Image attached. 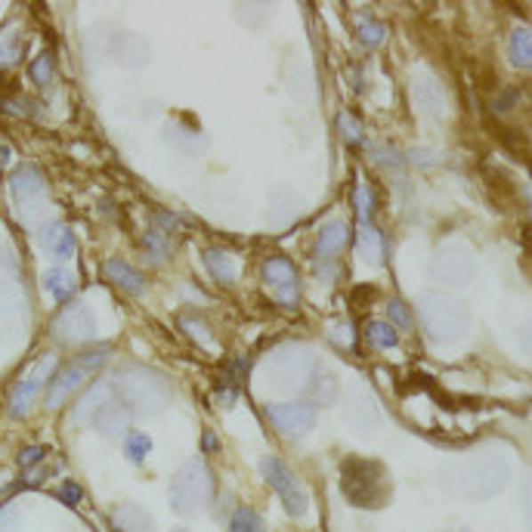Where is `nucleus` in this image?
Wrapping results in <instances>:
<instances>
[{
    "label": "nucleus",
    "instance_id": "22",
    "mask_svg": "<svg viewBox=\"0 0 532 532\" xmlns=\"http://www.w3.org/2000/svg\"><path fill=\"white\" fill-rule=\"evenodd\" d=\"M90 421H93L96 431L106 433V437H121V431H127V408L121 406V402L109 399Z\"/></svg>",
    "mask_w": 532,
    "mask_h": 532
},
{
    "label": "nucleus",
    "instance_id": "14",
    "mask_svg": "<svg viewBox=\"0 0 532 532\" xmlns=\"http://www.w3.org/2000/svg\"><path fill=\"white\" fill-rule=\"evenodd\" d=\"M53 335L66 343H87L96 335V319L87 303H69L53 319Z\"/></svg>",
    "mask_w": 532,
    "mask_h": 532
},
{
    "label": "nucleus",
    "instance_id": "43",
    "mask_svg": "<svg viewBox=\"0 0 532 532\" xmlns=\"http://www.w3.org/2000/svg\"><path fill=\"white\" fill-rule=\"evenodd\" d=\"M77 496H81V492H77V489H75V486H66V498H69V502H71V504H75V502H77Z\"/></svg>",
    "mask_w": 532,
    "mask_h": 532
},
{
    "label": "nucleus",
    "instance_id": "8",
    "mask_svg": "<svg viewBox=\"0 0 532 532\" xmlns=\"http://www.w3.org/2000/svg\"><path fill=\"white\" fill-rule=\"evenodd\" d=\"M261 473L263 480L270 483V489L276 492V498L282 502L285 514L288 517H303L307 514V492H303L301 480L294 477L288 464L276 455H266L261 462Z\"/></svg>",
    "mask_w": 532,
    "mask_h": 532
},
{
    "label": "nucleus",
    "instance_id": "32",
    "mask_svg": "<svg viewBox=\"0 0 532 532\" xmlns=\"http://www.w3.org/2000/svg\"><path fill=\"white\" fill-rule=\"evenodd\" d=\"M372 189H368L366 180H359V183L353 186V207H356V217H359V223H368L372 220Z\"/></svg>",
    "mask_w": 532,
    "mask_h": 532
},
{
    "label": "nucleus",
    "instance_id": "5",
    "mask_svg": "<svg viewBox=\"0 0 532 532\" xmlns=\"http://www.w3.org/2000/svg\"><path fill=\"white\" fill-rule=\"evenodd\" d=\"M118 387V397L125 402V408H133L140 415H152L158 412L167 402V384L158 372L146 366H125L115 378Z\"/></svg>",
    "mask_w": 532,
    "mask_h": 532
},
{
    "label": "nucleus",
    "instance_id": "11",
    "mask_svg": "<svg viewBox=\"0 0 532 532\" xmlns=\"http://www.w3.org/2000/svg\"><path fill=\"white\" fill-rule=\"evenodd\" d=\"M53 368H56L53 353L37 356V359L25 368L22 378L16 381V387H12V393H10V415L12 418H22V415L28 412L31 402H35V397H37V391H41L44 384H50Z\"/></svg>",
    "mask_w": 532,
    "mask_h": 532
},
{
    "label": "nucleus",
    "instance_id": "38",
    "mask_svg": "<svg viewBox=\"0 0 532 532\" xmlns=\"http://www.w3.org/2000/svg\"><path fill=\"white\" fill-rule=\"evenodd\" d=\"M0 532H19V514L12 504L0 508Z\"/></svg>",
    "mask_w": 532,
    "mask_h": 532
},
{
    "label": "nucleus",
    "instance_id": "17",
    "mask_svg": "<svg viewBox=\"0 0 532 532\" xmlns=\"http://www.w3.org/2000/svg\"><path fill=\"white\" fill-rule=\"evenodd\" d=\"M412 100L418 112L427 118H443L446 115V90L439 87L437 77H418L412 87Z\"/></svg>",
    "mask_w": 532,
    "mask_h": 532
},
{
    "label": "nucleus",
    "instance_id": "7",
    "mask_svg": "<svg viewBox=\"0 0 532 532\" xmlns=\"http://www.w3.org/2000/svg\"><path fill=\"white\" fill-rule=\"evenodd\" d=\"M211 498V473L205 462H186L171 483V508L177 514H198Z\"/></svg>",
    "mask_w": 532,
    "mask_h": 532
},
{
    "label": "nucleus",
    "instance_id": "6",
    "mask_svg": "<svg viewBox=\"0 0 532 532\" xmlns=\"http://www.w3.org/2000/svg\"><path fill=\"white\" fill-rule=\"evenodd\" d=\"M28 332V301L16 270L0 272V343H19Z\"/></svg>",
    "mask_w": 532,
    "mask_h": 532
},
{
    "label": "nucleus",
    "instance_id": "13",
    "mask_svg": "<svg viewBox=\"0 0 532 532\" xmlns=\"http://www.w3.org/2000/svg\"><path fill=\"white\" fill-rule=\"evenodd\" d=\"M10 196L16 201V207L25 214V217H31L35 211H41L44 205V196H47V183H44L41 171L31 165H22L16 173L10 177Z\"/></svg>",
    "mask_w": 532,
    "mask_h": 532
},
{
    "label": "nucleus",
    "instance_id": "21",
    "mask_svg": "<svg viewBox=\"0 0 532 532\" xmlns=\"http://www.w3.org/2000/svg\"><path fill=\"white\" fill-rule=\"evenodd\" d=\"M112 520L121 532H155V523L152 517H149V511L133 502L118 504V508L112 511Z\"/></svg>",
    "mask_w": 532,
    "mask_h": 532
},
{
    "label": "nucleus",
    "instance_id": "16",
    "mask_svg": "<svg viewBox=\"0 0 532 532\" xmlns=\"http://www.w3.org/2000/svg\"><path fill=\"white\" fill-rule=\"evenodd\" d=\"M37 245H41L44 251H47L53 261L66 263L75 257L77 245H75V236H71V230L66 223H47L41 226V232H37Z\"/></svg>",
    "mask_w": 532,
    "mask_h": 532
},
{
    "label": "nucleus",
    "instance_id": "9",
    "mask_svg": "<svg viewBox=\"0 0 532 532\" xmlns=\"http://www.w3.org/2000/svg\"><path fill=\"white\" fill-rule=\"evenodd\" d=\"M431 276L443 285L462 288V285L473 282V276H477V257H473V251L467 248V245L449 242L443 245V248H437V254H433Z\"/></svg>",
    "mask_w": 532,
    "mask_h": 532
},
{
    "label": "nucleus",
    "instance_id": "19",
    "mask_svg": "<svg viewBox=\"0 0 532 532\" xmlns=\"http://www.w3.org/2000/svg\"><path fill=\"white\" fill-rule=\"evenodd\" d=\"M356 257L368 266H381V257H384V236H381L372 223H359V230H356Z\"/></svg>",
    "mask_w": 532,
    "mask_h": 532
},
{
    "label": "nucleus",
    "instance_id": "4",
    "mask_svg": "<svg viewBox=\"0 0 532 532\" xmlns=\"http://www.w3.org/2000/svg\"><path fill=\"white\" fill-rule=\"evenodd\" d=\"M418 310H421V322H424L427 335L437 343L458 341V337H464L467 326H471V316H467L464 303L443 294V291H427V294H421Z\"/></svg>",
    "mask_w": 532,
    "mask_h": 532
},
{
    "label": "nucleus",
    "instance_id": "39",
    "mask_svg": "<svg viewBox=\"0 0 532 532\" xmlns=\"http://www.w3.org/2000/svg\"><path fill=\"white\" fill-rule=\"evenodd\" d=\"M41 455H44V449H41V446H28V449H22V455H19V464H22V467H28V464L41 462Z\"/></svg>",
    "mask_w": 532,
    "mask_h": 532
},
{
    "label": "nucleus",
    "instance_id": "35",
    "mask_svg": "<svg viewBox=\"0 0 532 532\" xmlns=\"http://www.w3.org/2000/svg\"><path fill=\"white\" fill-rule=\"evenodd\" d=\"M366 149H368V155H372L375 161H381V165H391V167L402 165V155L393 146H384V142H368Z\"/></svg>",
    "mask_w": 532,
    "mask_h": 532
},
{
    "label": "nucleus",
    "instance_id": "36",
    "mask_svg": "<svg viewBox=\"0 0 532 532\" xmlns=\"http://www.w3.org/2000/svg\"><path fill=\"white\" fill-rule=\"evenodd\" d=\"M28 75L35 77L37 84H50V77H53V56H50V53H41L35 62H31Z\"/></svg>",
    "mask_w": 532,
    "mask_h": 532
},
{
    "label": "nucleus",
    "instance_id": "15",
    "mask_svg": "<svg viewBox=\"0 0 532 532\" xmlns=\"http://www.w3.org/2000/svg\"><path fill=\"white\" fill-rule=\"evenodd\" d=\"M343 421H347V427L356 437H375L381 431V408L372 393L366 391L350 393V402L343 408Z\"/></svg>",
    "mask_w": 532,
    "mask_h": 532
},
{
    "label": "nucleus",
    "instance_id": "3",
    "mask_svg": "<svg viewBox=\"0 0 532 532\" xmlns=\"http://www.w3.org/2000/svg\"><path fill=\"white\" fill-rule=\"evenodd\" d=\"M341 492L353 508L378 511L391 502V473L381 462L350 455L341 464Z\"/></svg>",
    "mask_w": 532,
    "mask_h": 532
},
{
    "label": "nucleus",
    "instance_id": "26",
    "mask_svg": "<svg viewBox=\"0 0 532 532\" xmlns=\"http://www.w3.org/2000/svg\"><path fill=\"white\" fill-rule=\"evenodd\" d=\"M41 282H44V291H47V294H53L56 301H62V297H69L71 291H75V276H71L69 270H62V266L47 270Z\"/></svg>",
    "mask_w": 532,
    "mask_h": 532
},
{
    "label": "nucleus",
    "instance_id": "33",
    "mask_svg": "<svg viewBox=\"0 0 532 532\" xmlns=\"http://www.w3.org/2000/svg\"><path fill=\"white\" fill-rule=\"evenodd\" d=\"M125 452H127V458H131V462H136V464L146 462V455L152 452V439H149L142 431H133L131 437L125 439Z\"/></svg>",
    "mask_w": 532,
    "mask_h": 532
},
{
    "label": "nucleus",
    "instance_id": "27",
    "mask_svg": "<svg viewBox=\"0 0 532 532\" xmlns=\"http://www.w3.org/2000/svg\"><path fill=\"white\" fill-rule=\"evenodd\" d=\"M366 337H368V343H372V347H378V350H393L399 343L397 328H393L391 322H384V319H368L366 322Z\"/></svg>",
    "mask_w": 532,
    "mask_h": 532
},
{
    "label": "nucleus",
    "instance_id": "28",
    "mask_svg": "<svg viewBox=\"0 0 532 532\" xmlns=\"http://www.w3.org/2000/svg\"><path fill=\"white\" fill-rule=\"evenodd\" d=\"M508 50H511V62H514L517 69H529L532 66V37H529L527 28L511 31Z\"/></svg>",
    "mask_w": 532,
    "mask_h": 532
},
{
    "label": "nucleus",
    "instance_id": "37",
    "mask_svg": "<svg viewBox=\"0 0 532 532\" xmlns=\"http://www.w3.org/2000/svg\"><path fill=\"white\" fill-rule=\"evenodd\" d=\"M387 313H391V319L397 322L399 328H412V316H408V310H406V303H402V301L387 303Z\"/></svg>",
    "mask_w": 532,
    "mask_h": 532
},
{
    "label": "nucleus",
    "instance_id": "12",
    "mask_svg": "<svg viewBox=\"0 0 532 532\" xmlns=\"http://www.w3.org/2000/svg\"><path fill=\"white\" fill-rule=\"evenodd\" d=\"M266 418L285 437H307L316 424V406L310 402H272L266 406Z\"/></svg>",
    "mask_w": 532,
    "mask_h": 532
},
{
    "label": "nucleus",
    "instance_id": "30",
    "mask_svg": "<svg viewBox=\"0 0 532 532\" xmlns=\"http://www.w3.org/2000/svg\"><path fill=\"white\" fill-rule=\"evenodd\" d=\"M230 532H266V523L257 511L251 508H238L230 520Z\"/></svg>",
    "mask_w": 532,
    "mask_h": 532
},
{
    "label": "nucleus",
    "instance_id": "25",
    "mask_svg": "<svg viewBox=\"0 0 532 532\" xmlns=\"http://www.w3.org/2000/svg\"><path fill=\"white\" fill-rule=\"evenodd\" d=\"M115 56H118L125 66H142L149 56V47H146V41H140L136 35H125V37H118V44H115Z\"/></svg>",
    "mask_w": 532,
    "mask_h": 532
},
{
    "label": "nucleus",
    "instance_id": "10",
    "mask_svg": "<svg viewBox=\"0 0 532 532\" xmlns=\"http://www.w3.org/2000/svg\"><path fill=\"white\" fill-rule=\"evenodd\" d=\"M106 356H109V347H96V350H90V353H84L81 359L56 368V375L50 378V384H47V406L50 408L60 406L71 391H77V387L87 381V375L93 372V368H100L102 362H106Z\"/></svg>",
    "mask_w": 532,
    "mask_h": 532
},
{
    "label": "nucleus",
    "instance_id": "18",
    "mask_svg": "<svg viewBox=\"0 0 532 532\" xmlns=\"http://www.w3.org/2000/svg\"><path fill=\"white\" fill-rule=\"evenodd\" d=\"M263 278L278 288V297L288 303L297 301V276H294V266H291L288 257H270L263 263Z\"/></svg>",
    "mask_w": 532,
    "mask_h": 532
},
{
    "label": "nucleus",
    "instance_id": "42",
    "mask_svg": "<svg viewBox=\"0 0 532 532\" xmlns=\"http://www.w3.org/2000/svg\"><path fill=\"white\" fill-rule=\"evenodd\" d=\"M406 158H412V161H433L437 155H433V152H418V149H412V152H408Z\"/></svg>",
    "mask_w": 532,
    "mask_h": 532
},
{
    "label": "nucleus",
    "instance_id": "1",
    "mask_svg": "<svg viewBox=\"0 0 532 532\" xmlns=\"http://www.w3.org/2000/svg\"><path fill=\"white\" fill-rule=\"evenodd\" d=\"M437 477L449 496L464 498V502H483V498L498 496L511 483V464L496 452H473V455L446 462Z\"/></svg>",
    "mask_w": 532,
    "mask_h": 532
},
{
    "label": "nucleus",
    "instance_id": "29",
    "mask_svg": "<svg viewBox=\"0 0 532 532\" xmlns=\"http://www.w3.org/2000/svg\"><path fill=\"white\" fill-rule=\"evenodd\" d=\"M205 266L211 270V276L217 278V282H232V276H236V261H232L226 251H205Z\"/></svg>",
    "mask_w": 532,
    "mask_h": 532
},
{
    "label": "nucleus",
    "instance_id": "23",
    "mask_svg": "<svg viewBox=\"0 0 532 532\" xmlns=\"http://www.w3.org/2000/svg\"><path fill=\"white\" fill-rule=\"evenodd\" d=\"M102 272H106V278L109 282H115L118 288H125L127 294H142V276L133 270V266H127L125 261H109L106 266H102Z\"/></svg>",
    "mask_w": 532,
    "mask_h": 532
},
{
    "label": "nucleus",
    "instance_id": "34",
    "mask_svg": "<svg viewBox=\"0 0 532 532\" xmlns=\"http://www.w3.org/2000/svg\"><path fill=\"white\" fill-rule=\"evenodd\" d=\"M310 387H313L310 406H326V402H332L337 397V378H332V375H322L319 381H310Z\"/></svg>",
    "mask_w": 532,
    "mask_h": 532
},
{
    "label": "nucleus",
    "instance_id": "20",
    "mask_svg": "<svg viewBox=\"0 0 532 532\" xmlns=\"http://www.w3.org/2000/svg\"><path fill=\"white\" fill-rule=\"evenodd\" d=\"M343 242H347V223H343V220H328V223L316 232L313 251L319 261H328V257H335L337 251L343 248Z\"/></svg>",
    "mask_w": 532,
    "mask_h": 532
},
{
    "label": "nucleus",
    "instance_id": "41",
    "mask_svg": "<svg viewBox=\"0 0 532 532\" xmlns=\"http://www.w3.org/2000/svg\"><path fill=\"white\" fill-rule=\"evenodd\" d=\"M12 60H16V41H12V37H10V41H0V62H12Z\"/></svg>",
    "mask_w": 532,
    "mask_h": 532
},
{
    "label": "nucleus",
    "instance_id": "2",
    "mask_svg": "<svg viewBox=\"0 0 532 532\" xmlns=\"http://www.w3.org/2000/svg\"><path fill=\"white\" fill-rule=\"evenodd\" d=\"M316 375V353L307 343H282L261 366V381L270 393H301Z\"/></svg>",
    "mask_w": 532,
    "mask_h": 532
},
{
    "label": "nucleus",
    "instance_id": "31",
    "mask_svg": "<svg viewBox=\"0 0 532 532\" xmlns=\"http://www.w3.org/2000/svg\"><path fill=\"white\" fill-rule=\"evenodd\" d=\"M356 37H359L366 47H378L381 41L387 37V28L381 22H375V19H356Z\"/></svg>",
    "mask_w": 532,
    "mask_h": 532
},
{
    "label": "nucleus",
    "instance_id": "40",
    "mask_svg": "<svg viewBox=\"0 0 532 532\" xmlns=\"http://www.w3.org/2000/svg\"><path fill=\"white\" fill-rule=\"evenodd\" d=\"M337 125L343 127V136H347V140H356V136H359V125H353V121H350V115H341V118H337Z\"/></svg>",
    "mask_w": 532,
    "mask_h": 532
},
{
    "label": "nucleus",
    "instance_id": "24",
    "mask_svg": "<svg viewBox=\"0 0 532 532\" xmlns=\"http://www.w3.org/2000/svg\"><path fill=\"white\" fill-rule=\"evenodd\" d=\"M112 399V384H106V381H96V384H90V391L84 393L81 399H77V408H75V418L84 421V418H93L96 412H100L106 402Z\"/></svg>",
    "mask_w": 532,
    "mask_h": 532
}]
</instances>
